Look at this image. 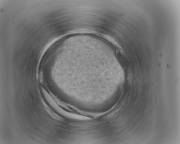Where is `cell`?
Returning a JSON list of instances; mask_svg holds the SVG:
<instances>
[{
    "instance_id": "cell-1",
    "label": "cell",
    "mask_w": 180,
    "mask_h": 144,
    "mask_svg": "<svg viewBox=\"0 0 180 144\" xmlns=\"http://www.w3.org/2000/svg\"><path fill=\"white\" fill-rule=\"evenodd\" d=\"M116 55L120 63L123 66L125 67L127 65V59L124 55L119 51L116 52Z\"/></svg>"
}]
</instances>
